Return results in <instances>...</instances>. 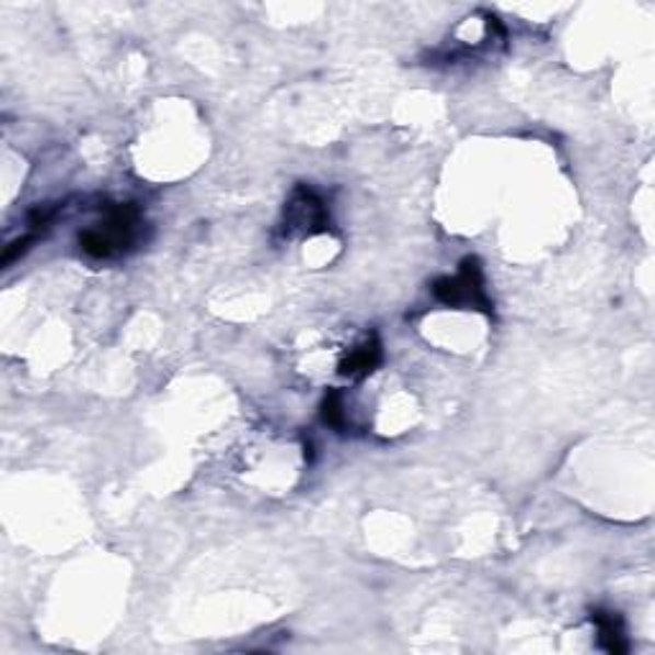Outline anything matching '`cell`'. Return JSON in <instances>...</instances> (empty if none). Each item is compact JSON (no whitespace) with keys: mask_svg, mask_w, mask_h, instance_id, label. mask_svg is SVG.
<instances>
[{"mask_svg":"<svg viewBox=\"0 0 655 655\" xmlns=\"http://www.w3.org/2000/svg\"><path fill=\"white\" fill-rule=\"evenodd\" d=\"M433 297L448 308L482 310L492 315V300L484 289V272L476 256H467L456 277H440L433 281Z\"/></svg>","mask_w":655,"mask_h":655,"instance_id":"cell-2","label":"cell"},{"mask_svg":"<svg viewBox=\"0 0 655 655\" xmlns=\"http://www.w3.org/2000/svg\"><path fill=\"white\" fill-rule=\"evenodd\" d=\"M320 415H323V423L331 425V428L344 430L346 428V410H344V394L338 390H331L323 398V405H320Z\"/></svg>","mask_w":655,"mask_h":655,"instance_id":"cell-6","label":"cell"},{"mask_svg":"<svg viewBox=\"0 0 655 655\" xmlns=\"http://www.w3.org/2000/svg\"><path fill=\"white\" fill-rule=\"evenodd\" d=\"M382 364V341L375 333L364 341L361 346H356L352 354L341 361V375L348 379H364Z\"/></svg>","mask_w":655,"mask_h":655,"instance_id":"cell-4","label":"cell"},{"mask_svg":"<svg viewBox=\"0 0 655 655\" xmlns=\"http://www.w3.org/2000/svg\"><path fill=\"white\" fill-rule=\"evenodd\" d=\"M105 212H108L105 223H97L95 228H88L85 233H80L82 251L93 258L118 256L120 251L134 246L136 235H139L141 212L134 203L108 205Z\"/></svg>","mask_w":655,"mask_h":655,"instance_id":"cell-1","label":"cell"},{"mask_svg":"<svg viewBox=\"0 0 655 655\" xmlns=\"http://www.w3.org/2000/svg\"><path fill=\"white\" fill-rule=\"evenodd\" d=\"M591 622L594 628H597L599 645L605 647L607 653L612 655L628 653L630 645H628V635H624V624L620 620V614L607 612V609H594Z\"/></svg>","mask_w":655,"mask_h":655,"instance_id":"cell-5","label":"cell"},{"mask_svg":"<svg viewBox=\"0 0 655 655\" xmlns=\"http://www.w3.org/2000/svg\"><path fill=\"white\" fill-rule=\"evenodd\" d=\"M331 228L328 208L315 189L308 185H300L289 197L285 208V220H281V231L287 235H318Z\"/></svg>","mask_w":655,"mask_h":655,"instance_id":"cell-3","label":"cell"}]
</instances>
